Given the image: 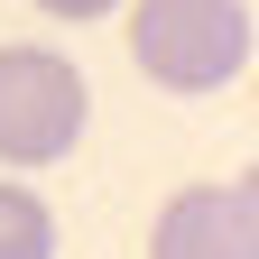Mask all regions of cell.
Wrapping results in <instances>:
<instances>
[{"mask_svg": "<svg viewBox=\"0 0 259 259\" xmlns=\"http://www.w3.org/2000/svg\"><path fill=\"white\" fill-rule=\"evenodd\" d=\"M93 120L83 74L56 47H0V167H56Z\"/></svg>", "mask_w": 259, "mask_h": 259, "instance_id": "2", "label": "cell"}, {"mask_svg": "<svg viewBox=\"0 0 259 259\" xmlns=\"http://www.w3.org/2000/svg\"><path fill=\"white\" fill-rule=\"evenodd\" d=\"M0 259H56V213L37 185H10L0 176Z\"/></svg>", "mask_w": 259, "mask_h": 259, "instance_id": "4", "label": "cell"}, {"mask_svg": "<svg viewBox=\"0 0 259 259\" xmlns=\"http://www.w3.org/2000/svg\"><path fill=\"white\" fill-rule=\"evenodd\" d=\"M148 259H259V222H250V204L232 185H185L157 213Z\"/></svg>", "mask_w": 259, "mask_h": 259, "instance_id": "3", "label": "cell"}, {"mask_svg": "<svg viewBox=\"0 0 259 259\" xmlns=\"http://www.w3.org/2000/svg\"><path fill=\"white\" fill-rule=\"evenodd\" d=\"M37 10H47V19H111L120 0H37Z\"/></svg>", "mask_w": 259, "mask_h": 259, "instance_id": "5", "label": "cell"}, {"mask_svg": "<svg viewBox=\"0 0 259 259\" xmlns=\"http://www.w3.org/2000/svg\"><path fill=\"white\" fill-rule=\"evenodd\" d=\"M130 56L167 93H222L250 65V0H139Z\"/></svg>", "mask_w": 259, "mask_h": 259, "instance_id": "1", "label": "cell"}, {"mask_svg": "<svg viewBox=\"0 0 259 259\" xmlns=\"http://www.w3.org/2000/svg\"><path fill=\"white\" fill-rule=\"evenodd\" d=\"M232 194H241V204H250V222H259V167H241V185H232Z\"/></svg>", "mask_w": 259, "mask_h": 259, "instance_id": "6", "label": "cell"}]
</instances>
